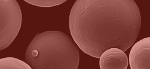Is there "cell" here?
<instances>
[{
	"mask_svg": "<svg viewBox=\"0 0 150 69\" xmlns=\"http://www.w3.org/2000/svg\"><path fill=\"white\" fill-rule=\"evenodd\" d=\"M73 40L84 53L99 58L107 49L126 51L141 29L139 9L133 0H77L69 15Z\"/></svg>",
	"mask_w": 150,
	"mask_h": 69,
	"instance_id": "6da1fadb",
	"label": "cell"
},
{
	"mask_svg": "<svg viewBox=\"0 0 150 69\" xmlns=\"http://www.w3.org/2000/svg\"><path fill=\"white\" fill-rule=\"evenodd\" d=\"M25 60L33 69H77L79 52L67 34L48 31L38 34L32 40Z\"/></svg>",
	"mask_w": 150,
	"mask_h": 69,
	"instance_id": "7a4b0ae2",
	"label": "cell"
},
{
	"mask_svg": "<svg viewBox=\"0 0 150 69\" xmlns=\"http://www.w3.org/2000/svg\"><path fill=\"white\" fill-rule=\"evenodd\" d=\"M22 14L16 0H0V51L9 46L20 30Z\"/></svg>",
	"mask_w": 150,
	"mask_h": 69,
	"instance_id": "3957f363",
	"label": "cell"
},
{
	"mask_svg": "<svg viewBox=\"0 0 150 69\" xmlns=\"http://www.w3.org/2000/svg\"><path fill=\"white\" fill-rule=\"evenodd\" d=\"M129 62L131 69H150V38L136 43L130 51Z\"/></svg>",
	"mask_w": 150,
	"mask_h": 69,
	"instance_id": "277c9868",
	"label": "cell"
},
{
	"mask_svg": "<svg viewBox=\"0 0 150 69\" xmlns=\"http://www.w3.org/2000/svg\"><path fill=\"white\" fill-rule=\"evenodd\" d=\"M99 58L101 69H127L129 65L128 57L125 51L117 48L107 49Z\"/></svg>",
	"mask_w": 150,
	"mask_h": 69,
	"instance_id": "5b68a950",
	"label": "cell"
},
{
	"mask_svg": "<svg viewBox=\"0 0 150 69\" xmlns=\"http://www.w3.org/2000/svg\"><path fill=\"white\" fill-rule=\"evenodd\" d=\"M26 62L16 58L6 57L0 59V69H31Z\"/></svg>",
	"mask_w": 150,
	"mask_h": 69,
	"instance_id": "8992f818",
	"label": "cell"
},
{
	"mask_svg": "<svg viewBox=\"0 0 150 69\" xmlns=\"http://www.w3.org/2000/svg\"><path fill=\"white\" fill-rule=\"evenodd\" d=\"M28 4L40 7H51L59 6L66 0H25Z\"/></svg>",
	"mask_w": 150,
	"mask_h": 69,
	"instance_id": "52a82bcc",
	"label": "cell"
}]
</instances>
